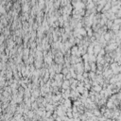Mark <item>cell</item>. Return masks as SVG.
<instances>
[{
    "label": "cell",
    "instance_id": "6da1fadb",
    "mask_svg": "<svg viewBox=\"0 0 121 121\" xmlns=\"http://www.w3.org/2000/svg\"><path fill=\"white\" fill-rule=\"evenodd\" d=\"M73 66H74L77 74H83L85 72V70H84V63H82V62L79 63V64H76Z\"/></svg>",
    "mask_w": 121,
    "mask_h": 121
},
{
    "label": "cell",
    "instance_id": "7a4b0ae2",
    "mask_svg": "<svg viewBox=\"0 0 121 121\" xmlns=\"http://www.w3.org/2000/svg\"><path fill=\"white\" fill-rule=\"evenodd\" d=\"M70 51H71V55H75V56H79V57H81V55L80 54V51H79V45H73L72 47H71V49H70Z\"/></svg>",
    "mask_w": 121,
    "mask_h": 121
},
{
    "label": "cell",
    "instance_id": "3957f363",
    "mask_svg": "<svg viewBox=\"0 0 121 121\" xmlns=\"http://www.w3.org/2000/svg\"><path fill=\"white\" fill-rule=\"evenodd\" d=\"M43 59H35V62H34V66L37 69H41L43 66Z\"/></svg>",
    "mask_w": 121,
    "mask_h": 121
},
{
    "label": "cell",
    "instance_id": "277c9868",
    "mask_svg": "<svg viewBox=\"0 0 121 121\" xmlns=\"http://www.w3.org/2000/svg\"><path fill=\"white\" fill-rule=\"evenodd\" d=\"M70 86H71V83H70L69 80H65L63 81V85H62L63 90H68V89H70Z\"/></svg>",
    "mask_w": 121,
    "mask_h": 121
},
{
    "label": "cell",
    "instance_id": "5b68a950",
    "mask_svg": "<svg viewBox=\"0 0 121 121\" xmlns=\"http://www.w3.org/2000/svg\"><path fill=\"white\" fill-rule=\"evenodd\" d=\"M55 109L56 108H55V105L53 103H47L45 105V111L46 112H53Z\"/></svg>",
    "mask_w": 121,
    "mask_h": 121
},
{
    "label": "cell",
    "instance_id": "8992f818",
    "mask_svg": "<svg viewBox=\"0 0 121 121\" xmlns=\"http://www.w3.org/2000/svg\"><path fill=\"white\" fill-rule=\"evenodd\" d=\"M92 90H94V91L97 92V93H100V92L103 90V87H102V85H100V84H97V85H94V86H93Z\"/></svg>",
    "mask_w": 121,
    "mask_h": 121
},
{
    "label": "cell",
    "instance_id": "52a82bcc",
    "mask_svg": "<svg viewBox=\"0 0 121 121\" xmlns=\"http://www.w3.org/2000/svg\"><path fill=\"white\" fill-rule=\"evenodd\" d=\"M106 107H107L108 109L113 110V109H114V108H115V104H114V102H113V101H112L111 99H109V100L107 101V103H106Z\"/></svg>",
    "mask_w": 121,
    "mask_h": 121
},
{
    "label": "cell",
    "instance_id": "ba28073f",
    "mask_svg": "<svg viewBox=\"0 0 121 121\" xmlns=\"http://www.w3.org/2000/svg\"><path fill=\"white\" fill-rule=\"evenodd\" d=\"M89 63H96L97 62V55L95 54H92V55H89Z\"/></svg>",
    "mask_w": 121,
    "mask_h": 121
},
{
    "label": "cell",
    "instance_id": "9c48e42d",
    "mask_svg": "<svg viewBox=\"0 0 121 121\" xmlns=\"http://www.w3.org/2000/svg\"><path fill=\"white\" fill-rule=\"evenodd\" d=\"M22 11H23V12H28L29 11V4L28 3H25L23 5V7H22Z\"/></svg>",
    "mask_w": 121,
    "mask_h": 121
},
{
    "label": "cell",
    "instance_id": "30bf717a",
    "mask_svg": "<svg viewBox=\"0 0 121 121\" xmlns=\"http://www.w3.org/2000/svg\"><path fill=\"white\" fill-rule=\"evenodd\" d=\"M119 9H120V7H119V6H112L111 11H112L113 13H115V14H116V12L119 11Z\"/></svg>",
    "mask_w": 121,
    "mask_h": 121
},
{
    "label": "cell",
    "instance_id": "8fae6325",
    "mask_svg": "<svg viewBox=\"0 0 121 121\" xmlns=\"http://www.w3.org/2000/svg\"><path fill=\"white\" fill-rule=\"evenodd\" d=\"M106 26H107L108 29H112V28H113V21H112V20H108V22H107Z\"/></svg>",
    "mask_w": 121,
    "mask_h": 121
},
{
    "label": "cell",
    "instance_id": "7c38bea8",
    "mask_svg": "<svg viewBox=\"0 0 121 121\" xmlns=\"http://www.w3.org/2000/svg\"><path fill=\"white\" fill-rule=\"evenodd\" d=\"M114 24H117V25H121V18H116L114 21H113Z\"/></svg>",
    "mask_w": 121,
    "mask_h": 121
},
{
    "label": "cell",
    "instance_id": "4fadbf2b",
    "mask_svg": "<svg viewBox=\"0 0 121 121\" xmlns=\"http://www.w3.org/2000/svg\"><path fill=\"white\" fill-rule=\"evenodd\" d=\"M82 2H84V3L86 2V3H87V2H88V0H82Z\"/></svg>",
    "mask_w": 121,
    "mask_h": 121
},
{
    "label": "cell",
    "instance_id": "5bb4252c",
    "mask_svg": "<svg viewBox=\"0 0 121 121\" xmlns=\"http://www.w3.org/2000/svg\"><path fill=\"white\" fill-rule=\"evenodd\" d=\"M119 30H121V25H120V29H119Z\"/></svg>",
    "mask_w": 121,
    "mask_h": 121
}]
</instances>
